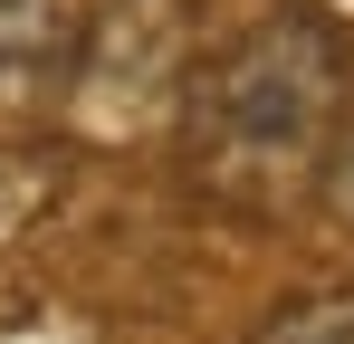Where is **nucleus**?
<instances>
[{
	"mask_svg": "<svg viewBox=\"0 0 354 344\" xmlns=\"http://www.w3.org/2000/svg\"><path fill=\"white\" fill-rule=\"evenodd\" d=\"M345 115H354L345 19L316 0H278L268 19H249L230 48H211L192 67L173 134L201 201H221L239 220H278L316 191Z\"/></svg>",
	"mask_w": 354,
	"mask_h": 344,
	"instance_id": "nucleus-1",
	"label": "nucleus"
},
{
	"mask_svg": "<svg viewBox=\"0 0 354 344\" xmlns=\"http://www.w3.org/2000/svg\"><path fill=\"white\" fill-rule=\"evenodd\" d=\"M192 0H115L96 29H77V57H67V124L86 144H134L153 124L182 115V86H192Z\"/></svg>",
	"mask_w": 354,
	"mask_h": 344,
	"instance_id": "nucleus-2",
	"label": "nucleus"
},
{
	"mask_svg": "<svg viewBox=\"0 0 354 344\" xmlns=\"http://www.w3.org/2000/svg\"><path fill=\"white\" fill-rule=\"evenodd\" d=\"M77 182V153L67 144H0V249H19L29 229L48 220Z\"/></svg>",
	"mask_w": 354,
	"mask_h": 344,
	"instance_id": "nucleus-3",
	"label": "nucleus"
},
{
	"mask_svg": "<svg viewBox=\"0 0 354 344\" xmlns=\"http://www.w3.org/2000/svg\"><path fill=\"white\" fill-rule=\"evenodd\" d=\"M77 57V10L67 0H0V77L67 67Z\"/></svg>",
	"mask_w": 354,
	"mask_h": 344,
	"instance_id": "nucleus-4",
	"label": "nucleus"
},
{
	"mask_svg": "<svg viewBox=\"0 0 354 344\" xmlns=\"http://www.w3.org/2000/svg\"><path fill=\"white\" fill-rule=\"evenodd\" d=\"M249 344H354V287H316V296H288L278 316H259Z\"/></svg>",
	"mask_w": 354,
	"mask_h": 344,
	"instance_id": "nucleus-5",
	"label": "nucleus"
},
{
	"mask_svg": "<svg viewBox=\"0 0 354 344\" xmlns=\"http://www.w3.org/2000/svg\"><path fill=\"white\" fill-rule=\"evenodd\" d=\"M316 201H326L335 229H354V115H345V134H335V153H326V172H316Z\"/></svg>",
	"mask_w": 354,
	"mask_h": 344,
	"instance_id": "nucleus-6",
	"label": "nucleus"
}]
</instances>
